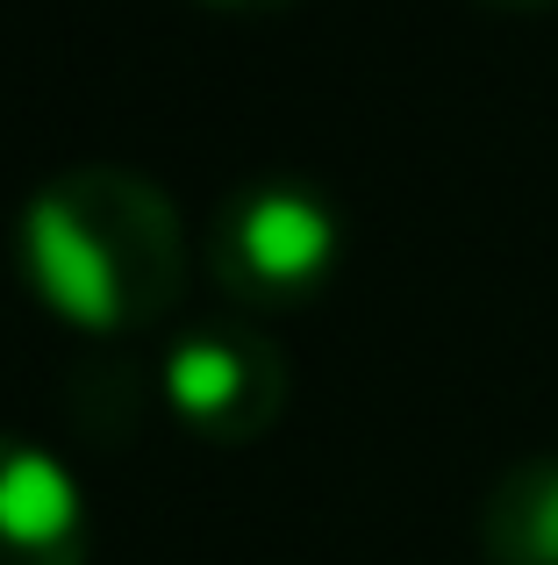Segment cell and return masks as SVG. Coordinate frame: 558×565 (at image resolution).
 Masks as SVG:
<instances>
[{
  "label": "cell",
  "mask_w": 558,
  "mask_h": 565,
  "mask_svg": "<svg viewBox=\"0 0 558 565\" xmlns=\"http://www.w3.org/2000/svg\"><path fill=\"white\" fill-rule=\"evenodd\" d=\"M14 273L57 322L129 337L180 308L186 230L158 180L129 166H72L14 215Z\"/></svg>",
  "instance_id": "obj_1"
},
{
  "label": "cell",
  "mask_w": 558,
  "mask_h": 565,
  "mask_svg": "<svg viewBox=\"0 0 558 565\" xmlns=\"http://www.w3.org/2000/svg\"><path fill=\"white\" fill-rule=\"evenodd\" d=\"M487 565H558V458H516L480 509Z\"/></svg>",
  "instance_id": "obj_5"
},
{
  "label": "cell",
  "mask_w": 558,
  "mask_h": 565,
  "mask_svg": "<svg viewBox=\"0 0 558 565\" xmlns=\"http://www.w3.org/2000/svg\"><path fill=\"white\" fill-rule=\"evenodd\" d=\"M293 373L266 330L201 322L165 351V408L208 444H258L287 415Z\"/></svg>",
  "instance_id": "obj_3"
},
{
  "label": "cell",
  "mask_w": 558,
  "mask_h": 565,
  "mask_svg": "<svg viewBox=\"0 0 558 565\" xmlns=\"http://www.w3.org/2000/svg\"><path fill=\"white\" fill-rule=\"evenodd\" d=\"M215 287L244 308H308L344 265V215L308 180H251L215 207L208 230Z\"/></svg>",
  "instance_id": "obj_2"
},
{
  "label": "cell",
  "mask_w": 558,
  "mask_h": 565,
  "mask_svg": "<svg viewBox=\"0 0 558 565\" xmlns=\"http://www.w3.org/2000/svg\"><path fill=\"white\" fill-rule=\"evenodd\" d=\"M201 8H215V14H279V8H293V0H201Z\"/></svg>",
  "instance_id": "obj_6"
},
{
  "label": "cell",
  "mask_w": 558,
  "mask_h": 565,
  "mask_svg": "<svg viewBox=\"0 0 558 565\" xmlns=\"http://www.w3.org/2000/svg\"><path fill=\"white\" fill-rule=\"evenodd\" d=\"M0 565H86V501L72 472L0 429Z\"/></svg>",
  "instance_id": "obj_4"
},
{
  "label": "cell",
  "mask_w": 558,
  "mask_h": 565,
  "mask_svg": "<svg viewBox=\"0 0 558 565\" xmlns=\"http://www.w3.org/2000/svg\"><path fill=\"white\" fill-rule=\"evenodd\" d=\"M487 8H516V14H537V8H558V0H487Z\"/></svg>",
  "instance_id": "obj_7"
}]
</instances>
